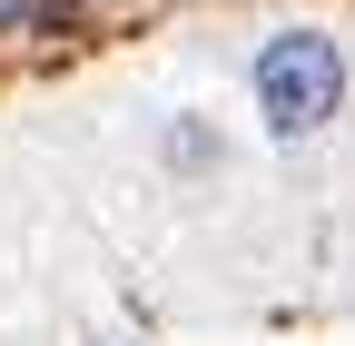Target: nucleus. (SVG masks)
Listing matches in <instances>:
<instances>
[{
  "label": "nucleus",
  "instance_id": "obj_1",
  "mask_svg": "<svg viewBox=\"0 0 355 346\" xmlns=\"http://www.w3.org/2000/svg\"><path fill=\"white\" fill-rule=\"evenodd\" d=\"M257 99H266V129H277V139L326 129L336 99H345V60H336V40H316V30L266 40V60H257Z\"/></svg>",
  "mask_w": 355,
  "mask_h": 346
}]
</instances>
